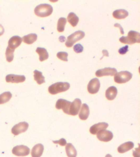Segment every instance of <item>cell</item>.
<instances>
[{"label": "cell", "instance_id": "44dd1931", "mask_svg": "<svg viewBox=\"0 0 140 157\" xmlns=\"http://www.w3.org/2000/svg\"><path fill=\"white\" fill-rule=\"evenodd\" d=\"M36 52L39 54L40 61H45L48 59L49 53L45 48L38 47L37 48Z\"/></svg>", "mask_w": 140, "mask_h": 157}, {"label": "cell", "instance_id": "4316f807", "mask_svg": "<svg viewBox=\"0 0 140 157\" xmlns=\"http://www.w3.org/2000/svg\"><path fill=\"white\" fill-rule=\"evenodd\" d=\"M67 23V19L64 17H61L58 19L57 23V30L60 33L65 30V25Z\"/></svg>", "mask_w": 140, "mask_h": 157}, {"label": "cell", "instance_id": "9a60e30c", "mask_svg": "<svg viewBox=\"0 0 140 157\" xmlns=\"http://www.w3.org/2000/svg\"><path fill=\"white\" fill-rule=\"evenodd\" d=\"M22 39L18 36H14L12 37L8 41V46L12 49H15L22 44Z\"/></svg>", "mask_w": 140, "mask_h": 157}, {"label": "cell", "instance_id": "3957f363", "mask_svg": "<svg viewBox=\"0 0 140 157\" xmlns=\"http://www.w3.org/2000/svg\"><path fill=\"white\" fill-rule=\"evenodd\" d=\"M70 87V85L68 82H58L50 86L48 90L50 94H56L66 91L69 89Z\"/></svg>", "mask_w": 140, "mask_h": 157}, {"label": "cell", "instance_id": "836d02e7", "mask_svg": "<svg viewBox=\"0 0 140 157\" xmlns=\"http://www.w3.org/2000/svg\"><path fill=\"white\" fill-rule=\"evenodd\" d=\"M114 26L115 27H118V28H120V33H121V34H124L123 29L122 27L121 26V25H120V24L118 23H115V24H114Z\"/></svg>", "mask_w": 140, "mask_h": 157}, {"label": "cell", "instance_id": "74e56055", "mask_svg": "<svg viewBox=\"0 0 140 157\" xmlns=\"http://www.w3.org/2000/svg\"><path fill=\"white\" fill-rule=\"evenodd\" d=\"M105 157H112V155H110V154H108L106 155Z\"/></svg>", "mask_w": 140, "mask_h": 157}, {"label": "cell", "instance_id": "d6986e66", "mask_svg": "<svg viewBox=\"0 0 140 157\" xmlns=\"http://www.w3.org/2000/svg\"><path fill=\"white\" fill-rule=\"evenodd\" d=\"M90 115V110L88 105L86 104H83L80 112L79 117L81 120H86Z\"/></svg>", "mask_w": 140, "mask_h": 157}, {"label": "cell", "instance_id": "e0dca14e", "mask_svg": "<svg viewBox=\"0 0 140 157\" xmlns=\"http://www.w3.org/2000/svg\"><path fill=\"white\" fill-rule=\"evenodd\" d=\"M118 90L116 87L112 86L109 87L106 91V97L109 100H113L116 97Z\"/></svg>", "mask_w": 140, "mask_h": 157}, {"label": "cell", "instance_id": "e575fe53", "mask_svg": "<svg viewBox=\"0 0 140 157\" xmlns=\"http://www.w3.org/2000/svg\"><path fill=\"white\" fill-rule=\"evenodd\" d=\"M5 32L4 28L2 25L0 24V36L3 35Z\"/></svg>", "mask_w": 140, "mask_h": 157}, {"label": "cell", "instance_id": "cb8c5ba5", "mask_svg": "<svg viewBox=\"0 0 140 157\" xmlns=\"http://www.w3.org/2000/svg\"><path fill=\"white\" fill-rule=\"evenodd\" d=\"M38 35L36 34L31 33L23 36L22 40L26 44H31L36 41Z\"/></svg>", "mask_w": 140, "mask_h": 157}, {"label": "cell", "instance_id": "277c9868", "mask_svg": "<svg viewBox=\"0 0 140 157\" xmlns=\"http://www.w3.org/2000/svg\"><path fill=\"white\" fill-rule=\"evenodd\" d=\"M85 35L84 32L82 31L78 30L74 32L67 37L66 43V46L68 48L72 47L74 43L83 39Z\"/></svg>", "mask_w": 140, "mask_h": 157}, {"label": "cell", "instance_id": "f1b7e54d", "mask_svg": "<svg viewBox=\"0 0 140 157\" xmlns=\"http://www.w3.org/2000/svg\"><path fill=\"white\" fill-rule=\"evenodd\" d=\"M68 56V53L65 52H59L57 54V57L60 59L65 61H68V59H67Z\"/></svg>", "mask_w": 140, "mask_h": 157}, {"label": "cell", "instance_id": "4dcf8cb0", "mask_svg": "<svg viewBox=\"0 0 140 157\" xmlns=\"http://www.w3.org/2000/svg\"><path fill=\"white\" fill-rule=\"evenodd\" d=\"M129 51V46L128 45H125V46L120 48L119 49L118 52L120 55H125Z\"/></svg>", "mask_w": 140, "mask_h": 157}, {"label": "cell", "instance_id": "7c38bea8", "mask_svg": "<svg viewBox=\"0 0 140 157\" xmlns=\"http://www.w3.org/2000/svg\"><path fill=\"white\" fill-rule=\"evenodd\" d=\"M117 71L115 68L112 67H105L98 70L95 72V75L97 77H102L104 76H114L116 74Z\"/></svg>", "mask_w": 140, "mask_h": 157}, {"label": "cell", "instance_id": "8d00e7d4", "mask_svg": "<svg viewBox=\"0 0 140 157\" xmlns=\"http://www.w3.org/2000/svg\"><path fill=\"white\" fill-rule=\"evenodd\" d=\"M102 53L103 54V56H109V53L106 50H103Z\"/></svg>", "mask_w": 140, "mask_h": 157}, {"label": "cell", "instance_id": "9c48e42d", "mask_svg": "<svg viewBox=\"0 0 140 157\" xmlns=\"http://www.w3.org/2000/svg\"><path fill=\"white\" fill-rule=\"evenodd\" d=\"M29 124L27 122H21L14 125L12 128V133L15 136H18L22 132H26L29 128Z\"/></svg>", "mask_w": 140, "mask_h": 157}, {"label": "cell", "instance_id": "7402d4cb", "mask_svg": "<svg viewBox=\"0 0 140 157\" xmlns=\"http://www.w3.org/2000/svg\"><path fill=\"white\" fill-rule=\"evenodd\" d=\"M66 150V154L68 157H76L77 156V151L72 144H67Z\"/></svg>", "mask_w": 140, "mask_h": 157}, {"label": "cell", "instance_id": "5bb4252c", "mask_svg": "<svg viewBox=\"0 0 140 157\" xmlns=\"http://www.w3.org/2000/svg\"><path fill=\"white\" fill-rule=\"evenodd\" d=\"M109 126V124L106 122H99L93 125L90 129V132L92 134L96 135L99 131L105 130Z\"/></svg>", "mask_w": 140, "mask_h": 157}, {"label": "cell", "instance_id": "5b68a950", "mask_svg": "<svg viewBox=\"0 0 140 157\" xmlns=\"http://www.w3.org/2000/svg\"><path fill=\"white\" fill-rule=\"evenodd\" d=\"M132 73L128 71L117 72L114 77V81L118 83H124L129 82L132 78Z\"/></svg>", "mask_w": 140, "mask_h": 157}, {"label": "cell", "instance_id": "ac0fdd59", "mask_svg": "<svg viewBox=\"0 0 140 157\" xmlns=\"http://www.w3.org/2000/svg\"><path fill=\"white\" fill-rule=\"evenodd\" d=\"M134 144L132 142H125L120 145L118 148V151L119 153H126L128 151L134 148Z\"/></svg>", "mask_w": 140, "mask_h": 157}, {"label": "cell", "instance_id": "d4e9b609", "mask_svg": "<svg viewBox=\"0 0 140 157\" xmlns=\"http://www.w3.org/2000/svg\"><path fill=\"white\" fill-rule=\"evenodd\" d=\"M34 74V79L38 84L40 85L45 83V77L42 75V72L38 70H35Z\"/></svg>", "mask_w": 140, "mask_h": 157}, {"label": "cell", "instance_id": "8fae6325", "mask_svg": "<svg viewBox=\"0 0 140 157\" xmlns=\"http://www.w3.org/2000/svg\"><path fill=\"white\" fill-rule=\"evenodd\" d=\"M82 101L80 99L76 98L71 103L69 109L70 115L76 116L78 115L82 105Z\"/></svg>", "mask_w": 140, "mask_h": 157}, {"label": "cell", "instance_id": "6da1fadb", "mask_svg": "<svg viewBox=\"0 0 140 157\" xmlns=\"http://www.w3.org/2000/svg\"><path fill=\"white\" fill-rule=\"evenodd\" d=\"M53 8L48 4H41L37 6L34 10L35 14L39 17H48L52 13Z\"/></svg>", "mask_w": 140, "mask_h": 157}, {"label": "cell", "instance_id": "7a4b0ae2", "mask_svg": "<svg viewBox=\"0 0 140 157\" xmlns=\"http://www.w3.org/2000/svg\"><path fill=\"white\" fill-rule=\"evenodd\" d=\"M119 40L123 44L130 45L136 43H140V34L138 32L131 30L129 32L127 36H122L119 39Z\"/></svg>", "mask_w": 140, "mask_h": 157}, {"label": "cell", "instance_id": "484cf974", "mask_svg": "<svg viewBox=\"0 0 140 157\" xmlns=\"http://www.w3.org/2000/svg\"><path fill=\"white\" fill-rule=\"evenodd\" d=\"M12 97L10 92H5L0 94V104H4L9 101Z\"/></svg>", "mask_w": 140, "mask_h": 157}, {"label": "cell", "instance_id": "ffe728a7", "mask_svg": "<svg viewBox=\"0 0 140 157\" xmlns=\"http://www.w3.org/2000/svg\"><path fill=\"white\" fill-rule=\"evenodd\" d=\"M129 13L127 11L124 9L115 10L113 13L114 18L118 19H124L128 16Z\"/></svg>", "mask_w": 140, "mask_h": 157}, {"label": "cell", "instance_id": "1f68e13d", "mask_svg": "<svg viewBox=\"0 0 140 157\" xmlns=\"http://www.w3.org/2000/svg\"><path fill=\"white\" fill-rule=\"evenodd\" d=\"M54 143L56 144H59L61 146H65L67 144V141L64 138H61L59 140L53 141Z\"/></svg>", "mask_w": 140, "mask_h": 157}, {"label": "cell", "instance_id": "83f0119b", "mask_svg": "<svg viewBox=\"0 0 140 157\" xmlns=\"http://www.w3.org/2000/svg\"><path fill=\"white\" fill-rule=\"evenodd\" d=\"M15 49H12L9 47L7 48L6 50V57L7 61L8 62H10L13 61L14 59V52Z\"/></svg>", "mask_w": 140, "mask_h": 157}, {"label": "cell", "instance_id": "d590c367", "mask_svg": "<svg viewBox=\"0 0 140 157\" xmlns=\"http://www.w3.org/2000/svg\"><path fill=\"white\" fill-rule=\"evenodd\" d=\"M59 40L61 42H64L66 40V38L63 36H61L59 37Z\"/></svg>", "mask_w": 140, "mask_h": 157}, {"label": "cell", "instance_id": "4fadbf2b", "mask_svg": "<svg viewBox=\"0 0 140 157\" xmlns=\"http://www.w3.org/2000/svg\"><path fill=\"white\" fill-rule=\"evenodd\" d=\"M6 79L8 83H22L26 80V77L24 75L9 74L6 76Z\"/></svg>", "mask_w": 140, "mask_h": 157}, {"label": "cell", "instance_id": "2e32d148", "mask_svg": "<svg viewBox=\"0 0 140 157\" xmlns=\"http://www.w3.org/2000/svg\"><path fill=\"white\" fill-rule=\"evenodd\" d=\"M44 150V146L41 144H38L34 146L31 151L32 157H40L42 155Z\"/></svg>", "mask_w": 140, "mask_h": 157}, {"label": "cell", "instance_id": "8992f818", "mask_svg": "<svg viewBox=\"0 0 140 157\" xmlns=\"http://www.w3.org/2000/svg\"><path fill=\"white\" fill-rule=\"evenodd\" d=\"M30 152V148L27 146L23 145L15 146L12 150L13 154L19 157H24L29 155Z\"/></svg>", "mask_w": 140, "mask_h": 157}, {"label": "cell", "instance_id": "603a6c76", "mask_svg": "<svg viewBox=\"0 0 140 157\" xmlns=\"http://www.w3.org/2000/svg\"><path fill=\"white\" fill-rule=\"evenodd\" d=\"M67 20L73 27H75L79 21V18L74 12H70L67 17Z\"/></svg>", "mask_w": 140, "mask_h": 157}, {"label": "cell", "instance_id": "d6a6232c", "mask_svg": "<svg viewBox=\"0 0 140 157\" xmlns=\"http://www.w3.org/2000/svg\"><path fill=\"white\" fill-rule=\"evenodd\" d=\"M138 144V148H135V151H133V155L134 157H140V145L139 144Z\"/></svg>", "mask_w": 140, "mask_h": 157}, {"label": "cell", "instance_id": "f546056e", "mask_svg": "<svg viewBox=\"0 0 140 157\" xmlns=\"http://www.w3.org/2000/svg\"><path fill=\"white\" fill-rule=\"evenodd\" d=\"M73 49L75 52L77 53H80L83 51V47L81 44H78L74 46Z\"/></svg>", "mask_w": 140, "mask_h": 157}, {"label": "cell", "instance_id": "ba28073f", "mask_svg": "<svg viewBox=\"0 0 140 157\" xmlns=\"http://www.w3.org/2000/svg\"><path fill=\"white\" fill-rule=\"evenodd\" d=\"M97 137L99 140L102 142H108L112 139L114 135L110 131L102 130L97 133Z\"/></svg>", "mask_w": 140, "mask_h": 157}, {"label": "cell", "instance_id": "30bf717a", "mask_svg": "<svg viewBox=\"0 0 140 157\" xmlns=\"http://www.w3.org/2000/svg\"><path fill=\"white\" fill-rule=\"evenodd\" d=\"M70 101L62 99L58 100L56 104V108L58 110L62 109L65 113L70 115L69 109L71 104Z\"/></svg>", "mask_w": 140, "mask_h": 157}, {"label": "cell", "instance_id": "52a82bcc", "mask_svg": "<svg viewBox=\"0 0 140 157\" xmlns=\"http://www.w3.org/2000/svg\"><path fill=\"white\" fill-rule=\"evenodd\" d=\"M100 87V83L99 79L95 78L90 81L87 86V89L90 93L94 94L98 93Z\"/></svg>", "mask_w": 140, "mask_h": 157}]
</instances>
